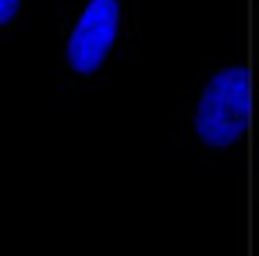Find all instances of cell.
<instances>
[{
	"label": "cell",
	"mask_w": 259,
	"mask_h": 256,
	"mask_svg": "<svg viewBox=\"0 0 259 256\" xmlns=\"http://www.w3.org/2000/svg\"><path fill=\"white\" fill-rule=\"evenodd\" d=\"M248 111H252L248 71L238 68V64L220 68L206 82V89L195 103V132L213 150L234 146L248 128Z\"/></svg>",
	"instance_id": "cell-1"
},
{
	"label": "cell",
	"mask_w": 259,
	"mask_h": 256,
	"mask_svg": "<svg viewBox=\"0 0 259 256\" xmlns=\"http://www.w3.org/2000/svg\"><path fill=\"white\" fill-rule=\"evenodd\" d=\"M121 29V0H89L82 15L75 18V29L68 36V64L78 75H93L103 68L117 43Z\"/></svg>",
	"instance_id": "cell-2"
},
{
	"label": "cell",
	"mask_w": 259,
	"mask_h": 256,
	"mask_svg": "<svg viewBox=\"0 0 259 256\" xmlns=\"http://www.w3.org/2000/svg\"><path fill=\"white\" fill-rule=\"evenodd\" d=\"M18 8H22V0H0V25H8L18 18Z\"/></svg>",
	"instance_id": "cell-3"
}]
</instances>
